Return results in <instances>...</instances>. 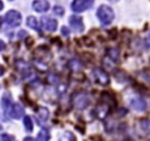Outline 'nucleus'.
<instances>
[{
	"label": "nucleus",
	"instance_id": "23",
	"mask_svg": "<svg viewBox=\"0 0 150 141\" xmlns=\"http://www.w3.org/2000/svg\"><path fill=\"white\" fill-rule=\"evenodd\" d=\"M61 31H62V35H64V36H68V35H69V30H68V28H66V27H62Z\"/></svg>",
	"mask_w": 150,
	"mask_h": 141
},
{
	"label": "nucleus",
	"instance_id": "12",
	"mask_svg": "<svg viewBox=\"0 0 150 141\" xmlns=\"http://www.w3.org/2000/svg\"><path fill=\"white\" fill-rule=\"evenodd\" d=\"M32 7L38 13H43L49 9V2L46 0H34L32 3Z\"/></svg>",
	"mask_w": 150,
	"mask_h": 141
},
{
	"label": "nucleus",
	"instance_id": "28",
	"mask_svg": "<svg viewBox=\"0 0 150 141\" xmlns=\"http://www.w3.org/2000/svg\"><path fill=\"white\" fill-rule=\"evenodd\" d=\"M2 8H4V3H2V1L0 0V10H1Z\"/></svg>",
	"mask_w": 150,
	"mask_h": 141
},
{
	"label": "nucleus",
	"instance_id": "5",
	"mask_svg": "<svg viewBox=\"0 0 150 141\" xmlns=\"http://www.w3.org/2000/svg\"><path fill=\"white\" fill-rule=\"evenodd\" d=\"M94 5V0H74L71 2V9L76 13L84 12Z\"/></svg>",
	"mask_w": 150,
	"mask_h": 141
},
{
	"label": "nucleus",
	"instance_id": "14",
	"mask_svg": "<svg viewBox=\"0 0 150 141\" xmlns=\"http://www.w3.org/2000/svg\"><path fill=\"white\" fill-rule=\"evenodd\" d=\"M36 115L40 121H47L49 118V111L46 107H39L36 111Z\"/></svg>",
	"mask_w": 150,
	"mask_h": 141
},
{
	"label": "nucleus",
	"instance_id": "21",
	"mask_svg": "<svg viewBox=\"0 0 150 141\" xmlns=\"http://www.w3.org/2000/svg\"><path fill=\"white\" fill-rule=\"evenodd\" d=\"M63 13H64L63 7H61V6H55V7H54V14H56V15H59V16H62Z\"/></svg>",
	"mask_w": 150,
	"mask_h": 141
},
{
	"label": "nucleus",
	"instance_id": "20",
	"mask_svg": "<svg viewBox=\"0 0 150 141\" xmlns=\"http://www.w3.org/2000/svg\"><path fill=\"white\" fill-rule=\"evenodd\" d=\"M69 66H70V69L73 70V71H79V70H81V68H82V64L77 61V59H71L70 62H69Z\"/></svg>",
	"mask_w": 150,
	"mask_h": 141
},
{
	"label": "nucleus",
	"instance_id": "22",
	"mask_svg": "<svg viewBox=\"0 0 150 141\" xmlns=\"http://www.w3.org/2000/svg\"><path fill=\"white\" fill-rule=\"evenodd\" d=\"M13 136L8 134H1L0 135V141H13Z\"/></svg>",
	"mask_w": 150,
	"mask_h": 141
},
{
	"label": "nucleus",
	"instance_id": "17",
	"mask_svg": "<svg viewBox=\"0 0 150 141\" xmlns=\"http://www.w3.org/2000/svg\"><path fill=\"white\" fill-rule=\"evenodd\" d=\"M1 105H2V108L6 110V111H7L8 107L12 105V99H11V94H9V93H5V94H4Z\"/></svg>",
	"mask_w": 150,
	"mask_h": 141
},
{
	"label": "nucleus",
	"instance_id": "16",
	"mask_svg": "<svg viewBox=\"0 0 150 141\" xmlns=\"http://www.w3.org/2000/svg\"><path fill=\"white\" fill-rule=\"evenodd\" d=\"M26 23H27V26H28V27H30V28H33V29H35V30H38V31H40V28H39V23H38L36 17H34V16H28V17H27Z\"/></svg>",
	"mask_w": 150,
	"mask_h": 141
},
{
	"label": "nucleus",
	"instance_id": "3",
	"mask_svg": "<svg viewBox=\"0 0 150 141\" xmlns=\"http://www.w3.org/2000/svg\"><path fill=\"white\" fill-rule=\"evenodd\" d=\"M91 77H93V80L98 85H108L109 84L108 73L100 68H95L91 71Z\"/></svg>",
	"mask_w": 150,
	"mask_h": 141
},
{
	"label": "nucleus",
	"instance_id": "10",
	"mask_svg": "<svg viewBox=\"0 0 150 141\" xmlns=\"http://www.w3.org/2000/svg\"><path fill=\"white\" fill-rule=\"evenodd\" d=\"M7 113L13 119H20L23 115V108L19 104H12L7 110Z\"/></svg>",
	"mask_w": 150,
	"mask_h": 141
},
{
	"label": "nucleus",
	"instance_id": "2",
	"mask_svg": "<svg viewBox=\"0 0 150 141\" xmlns=\"http://www.w3.org/2000/svg\"><path fill=\"white\" fill-rule=\"evenodd\" d=\"M73 105L77 110H84L90 105V98L84 92H77L73 96Z\"/></svg>",
	"mask_w": 150,
	"mask_h": 141
},
{
	"label": "nucleus",
	"instance_id": "8",
	"mask_svg": "<svg viewBox=\"0 0 150 141\" xmlns=\"http://www.w3.org/2000/svg\"><path fill=\"white\" fill-rule=\"evenodd\" d=\"M130 106L132 110L138 111V112H143L146 110V103L143 98L141 97H134L130 99Z\"/></svg>",
	"mask_w": 150,
	"mask_h": 141
},
{
	"label": "nucleus",
	"instance_id": "30",
	"mask_svg": "<svg viewBox=\"0 0 150 141\" xmlns=\"http://www.w3.org/2000/svg\"><path fill=\"white\" fill-rule=\"evenodd\" d=\"M149 141H150V140H149Z\"/></svg>",
	"mask_w": 150,
	"mask_h": 141
},
{
	"label": "nucleus",
	"instance_id": "4",
	"mask_svg": "<svg viewBox=\"0 0 150 141\" xmlns=\"http://www.w3.org/2000/svg\"><path fill=\"white\" fill-rule=\"evenodd\" d=\"M5 21L11 27H18L21 23V14L18 10L11 9L5 15Z\"/></svg>",
	"mask_w": 150,
	"mask_h": 141
},
{
	"label": "nucleus",
	"instance_id": "15",
	"mask_svg": "<svg viewBox=\"0 0 150 141\" xmlns=\"http://www.w3.org/2000/svg\"><path fill=\"white\" fill-rule=\"evenodd\" d=\"M50 139V134L49 132L46 129V128H42L39 134H38V138H36V141H49Z\"/></svg>",
	"mask_w": 150,
	"mask_h": 141
},
{
	"label": "nucleus",
	"instance_id": "25",
	"mask_svg": "<svg viewBox=\"0 0 150 141\" xmlns=\"http://www.w3.org/2000/svg\"><path fill=\"white\" fill-rule=\"evenodd\" d=\"M23 141H34V139H33V138H30V136H27V138H25V139H23Z\"/></svg>",
	"mask_w": 150,
	"mask_h": 141
},
{
	"label": "nucleus",
	"instance_id": "26",
	"mask_svg": "<svg viewBox=\"0 0 150 141\" xmlns=\"http://www.w3.org/2000/svg\"><path fill=\"white\" fill-rule=\"evenodd\" d=\"M2 72H4V68H2L1 65H0V76L2 75Z\"/></svg>",
	"mask_w": 150,
	"mask_h": 141
},
{
	"label": "nucleus",
	"instance_id": "7",
	"mask_svg": "<svg viewBox=\"0 0 150 141\" xmlns=\"http://www.w3.org/2000/svg\"><path fill=\"white\" fill-rule=\"evenodd\" d=\"M41 26L42 28L46 30V31H55L56 28H57V21L52 19V17H48V16H43L41 19Z\"/></svg>",
	"mask_w": 150,
	"mask_h": 141
},
{
	"label": "nucleus",
	"instance_id": "6",
	"mask_svg": "<svg viewBox=\"0 0 150 141\" xmlns=\"http://www.w3.org/2000/svg\"><path fill=\"white\" fill-rule=\"evenodd\" d=\"M136 131L139 135L145 136L150 134V120L149 119H141L136 122Z\"/></svg>",
	"mask_w": 150,
	"mask_h": 141
},
{
	"label": "nucleus",
	"instance_id": "27",
	"mask_svg": "<svg viewBox=\"0 0 150 141\" xmlns=\"http://www.w3.org/2000/svg\"><path fill=\"white\" fill-rule=\"evenodd\" d=\"M146 44H148V45H150V36L146 38Z\"/></svg>",
	"mask_w": 150,
	"mask_h": 141
},
{
	"label": "nucleus",
	"instance_id": "29",
	"mask_svg": "<svg viewBox=\"0 0 150 141\" xmlns=\"http://www.w3.org/2000/svg\"><path fill=\"white\" fill-rule=\"evenodd\" d=\"M1 23H2V17H0V27H1Z\"/></svg>",
	"mask_w": 150,
	"mask_h": 141
},
{
	"label": "nucleus",
	"instance_id": "19",
	"mask_svg": "<svg viewBox=\"0 0 150 141\" xmlns=\"http://www.w3.org/2000/svg\"><path fill=\"white\" fill-rule=\"evenodd\" d=\"M107 57H109L111 61H117L118 59V50L117 49H109L107 52Z\"/></svg>",
	"mask_w": 150,
	"mask_h": 141
},
{
	"label": "nucleus",
	"instance_id": "11",
	"mask_svg": "<svg viewBox=\"0 0 150 141\" xmlns=\"http://www.w3.org/2000/svg\"><path fill=\"white\" fill-rule=\"evenodd\" d=\"M15 68L22 75V77H28L30 75V66L22 59H19L15 62Z\"/></svg>",
	"mask_w": 150,
	"mask_h": 141
},
{
	"label": "nucleus",
	"instance_id": "9",
	"mask_svg": "<svg viewBox=\"0 0 150 141\" xmlns=\"http://www.w3.org/2000/svg\"><path fill=\"white\" fill-rule=\"evenodd\" d=\"M69 24L70 27L76 31V33H82L83 29H84V24H83V21L80 16H75V15H71L69 17Z\"/></svg>",
	"mask_w": 150,
	"mask_h": 141
},
{
	"label": "nucleus",
	"instance_id": "18",
	"mask_svg": "<svg viewBox=\"0 0 150 141\" xmlns=\"http://www.w3.org/2000/svg\"><path fill=\"white\" fill-rule=\"evenodd\" d=\"M23 126H25L27 132H32L33 131V121L28 115L23 117Z\"/></svg>",
	"mask_w": 150,
	"mask_h": 141
},
{
	"label": "nucleus",
	"instance_id": "13",
	"mask_svg": "<svg viewBox=\"0 0 150 141\" xmlns=\"http://www.w3.org/2000/svg\"><path fill=\"white\" fill-rule=\"evenodd\" d=\"M109 108H110V106H109L107 103L102 101V103H101V104H98V105H97V107L95 108V114H96L100 119H103V118H105V115L108 114Z\"/></svg>",
	"mask_w": 150,
	"mask_h": 141
},
{
	"label": "nucleus",
	"instance_id": "1",
	"mask_svg": "<svg viewBox=\"0 0 150 141\" xmlns=\"http://www.w3.org/2000/svg\"><path fill=\"white\" fill-rule=\"evenodd\" d=\"M100 22L103 24V26H108L112 22L114 17H115V13L112 10L111 7L107 6V5H102L98 7L97 9V13H96Z\"/></svg>",
	"mask_w": 150,
	"mask_h": 141
},
{
	"label": "nucleus",
	"instance_id": "24",
	"mask_svg": "<svg viewBox=\"0 0 150 141\" xmlns=\"http://www.w3.org/2000/svg\"><path fill=\"white\" fill-rule=\"evenodd\" d=\"M4 48H5V43H4V42H2L1 40H0V51H1V50H2Z\"/></svg>",
	"mask_w": 150,
	"mask_h": 141
}]
</instances>
